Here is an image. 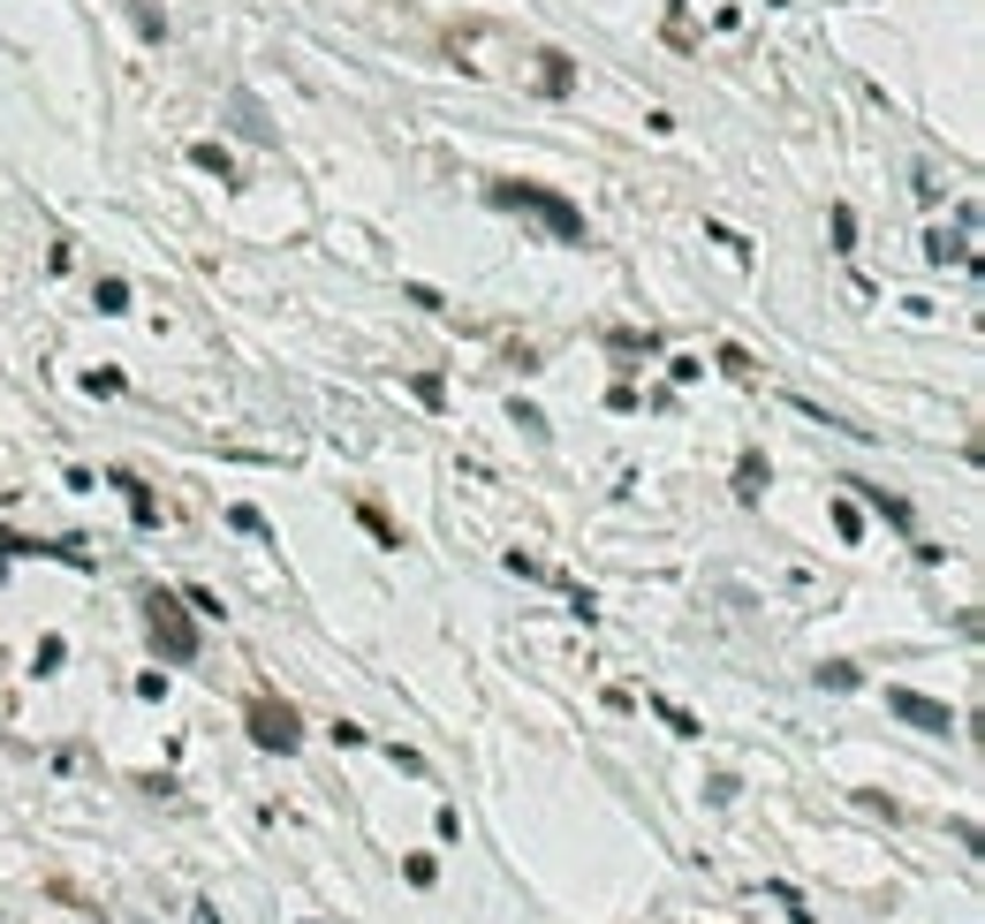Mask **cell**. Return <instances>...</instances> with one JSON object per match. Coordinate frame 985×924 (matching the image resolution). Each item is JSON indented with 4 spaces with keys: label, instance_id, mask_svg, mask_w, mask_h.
Segmentation results:
<instances>
[{
    "label": "cell",
    "instance_id": "6da1fadb",
    "mask_svg": "<svg viewBox=\"0 0 985 924\" xmlns=\"http://www.w3.org/2000/svg\"><path fill=\"white\" fill-rule=\"evenodd\" d=\"M486 197H492V205H508V212L546 220V235H554V243H584V212H576L561 190H546V182H492Z\"/></svg>",
    "mask_w": 985,
    "mask_h": 924
},
{
    "label": "cell",
    "instance_id": "7a4b0ae2",
    "mask_svg": "<svg viewBox=\"0 0 985 924\" xmlns=\"http://www.w3.org/2000/svg\"><path fill=\"white\" fill-rule=\"evenodd\" d=\"M145 629H153L160 659H174V667L197 659V621H190V599H182V592H145Z\"/></svg>",
    "mask_w": 985,
    "mask_h": 924
},
{
    "label": "cell",
    "instance_id": "3957f363",
    "mask_svg": "<svg viewBox=\"0 0 985 924\" xmlns=\"http://www.w3.org/2000/svg\"><path fill=\"white\" fill-rule=\"evenodd\" d=\"M243 728H251L258 751H296V743H304V720H296V705H281V697H251Z\"/></svg>",
    "mask_w": 985,
    "mask_h": 924
},
{
    "label": "cell",
    "instance_id": "277c9868",
    "mask_svg": "<svg viewBox=\"0 0 985 924\" xmlns=\"http://www.w3.org/2000/svg\"><path fill=\"white\" fill-rule=\"evenodd\" d=\"M887 713L910 720V728H925V735H948V728H956V713H948L940 697H917V690H887Z\"/></svg>",
    "mask_w": 985,
    "mask_h": 924
},
{
    "label": "cell",
    "instance_id": "5b68a950",
    "mask_svg": "<svg viewBox=\"0 0 985 924\" xmlns=\"http://www.w3.org/2000/svg\"><path fill=\"white\" fill-rule=\"evenodd\" d=\"M190 167H205V174L228 182V153H220V145H190Z\"/></svg>",
    "mask_w": 985,
    "mask_h": 924
},
{
    "label": "cell",
    "instance_id": "8992f818",
    "mask_svg": "<svg viewBox=\"0 0 985 924\" xmlns=\"http://www.w3.org/2000/svg\"><path fill=\"white\" fill-rule=\"evenodd\" d=\"M8 554H31V546H23V538H8V531H0V561H8ZM38 554H61V561H84V554H76V546H38Z\"/></svg>",
    "mask_w": 985,
    "mask_h": 924
},
{
    "label": "cell",
    "instance_id": "52a82bcc",
    "mask_svg": "<svg viewBox=\"0 0 985 924\" xmlns=\"http://www.w3.org/2000/svg\"><path fill=\"white\" fill-rule=\"evenodd\" d=\"M99 311H130V289L122 281H99Z\"/></svg>",
    "mask_w": 985,
    "mask_h": 924
}]
</instances>
